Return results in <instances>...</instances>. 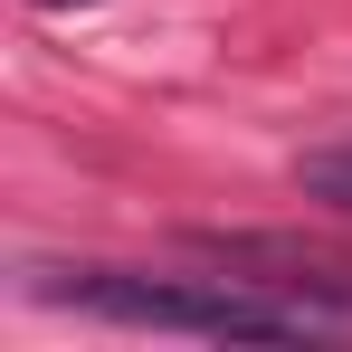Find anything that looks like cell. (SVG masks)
<instances>
[{
	"label": "cell",
	"instance_id": "cell-3",
	"mask_svg": "<svg viewBox=\"0 0 352 352\" xmlns=\"http://www.w3.org/2000/svg\"><path fill=\"white\" fill-rule=\"evenodd\" d=\"M295 190L352 219V143H324V153H305V162H295Z\"/></svg>",
	"mask_w": 352,
	"mask_h": 352
},
{
	"label": "cell",
	"instance_id": "cell-4",
	"mask_svg": "<svg viewBox=\"0 0 352 352\" xmlns=\"http://www.w3.org/2000/svg\"><path fill=\"white\" fill-rule=\"evenodd\" d=\"M38 10H86V0H38Z\"/></svg>",
	"mask_w": 352,
	"mask_h": 352
},
{
	"label": "cell",
	"instance_id": "cell-1",
	"mask_svg": "<svg viewBox=\"0 0 352 352\" xmlns=\"http://www.w3.org/2000/svg\"><path fill=\"white\" fill-rule=\"evenodd\" d=\"M38 305H76L96 324H133V333H190V343H314L333 333L324 314H305L286 295L248 286V276H133V267H58L29 276Z\"/></svg>",
	"mask_w": 352,
	"mask_h": 352
},
{
	"label": "cell",
	"instance_id": "cell-2",
	"mask_svg": "<svg viewBox=\"0 0 352 352\" xmlns=\"http://www.w3.org/2000/svg\"><path fill=\"white\" fill-rule=\"evenodd\" d=\"M210 267H229V276H248V286L286 295V305H305V314H324L333 333L352 324V257L343 248H305V238H267V229H238V238H190Z\"/></svg>",
	"mask_w": 352,
	"mask_h": 352
}]
</instances>
